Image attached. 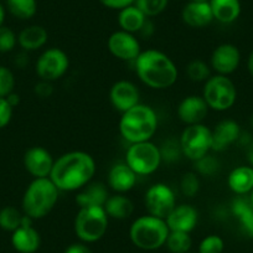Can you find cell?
I'll return each instance as SVG.
<instances>
[{"mask_svg":"<svg viewBox=\"0 0 253 253\" xmlns=\"http://www.w3.org/2000/svg\"><path fill=\"white\" fill-rule=\"evenodd\" d=\"M170 230L165 220L152 215H144L133 221L129 238L135 247L144 251H155L165 246Z\"/></svg>","mask_w":253,"mask_h":253,"instance_id":"cell-5","label":"cell"},{"mask_svg":"<svg viewBox=\"0 0 253 253\" xmlns=\"http://www.w3.org/2000/svg\"><path fill=\"white\" fill-rule=\"evenodd\" d=\"M138 79L153 89H168L174 86L179 77L174 61L159 50H145L134 61Z\"/></svg>","mask_w":253,"mask_h":253,"instance_id":"cell-2","label":"cell"},{"mask_svg":"<svg viewBox=\"0 0 253 253\" xmlns=\"http://www.w3.org/2000/svg\"><path fill=\"white\" fill-rule=\"evenodd\" d=\"M160 152H162L163 160H167V162H175L179 159L180 155H182L179 142H175V140L165 142L164 147L160 148Z\"/></svg>","mask_w":253,"mask_h":253,"instance_id":"cell-39","label":"cell"},{"mask_svg":"<svg viewBox=\"0 0 253 253\" xmlns=\"http://www.w3.org/2000/svg\"><path fill=\"white\" fill-rule=\"evenodd\" d=\"M15 88V76L9 67L0 65V97H6L11 94Z\"/></svg>","mask_w":253,"mask_h":253,"instance_id":"cell-37","label":"cell"},{"mask_svg":"<svg viewBox=\"0 0 253 253\" xmlns=\"http://www.w3.org/2000/svg\"><path fill=\"white\" fill-rule=\"evenodd\" d=\"M14 108L9 103L8 99L0 97V129H3L9 126L13 118Z\"/></svg>","mask_w":253,"mask_h":253,"instance_id":"cell-40","label":"cell"},{"mask_svg":"<svg viewBox=\"0 0 253 253\" xmlns=\"http://www.w3.org/2000/svg\"><path fill=\"white\" fill-rule=\"evenodd\" d=\"M9 13L20 20H30L38 13L36 0H6Z\"/></svg>","mask_w":253,"mask_h":253,"instance_id":"cell-29","label":"cell"},{"mask_svg":"<svg viewBox=\"0 0 253 253\" xmlns=\"http://www.w3.org/2000/svg\"><path fill=\"white\" fill-rule=\"evenodd\" d=\"M199 221V212L194 206L189 204L176 205L169 213L165 222L170 231L190 233L196 227Z\"/></svg>","mask_w":253,"mask_h":253,"instance_id":"cell-19","label":"cell"},{"mask_svg":"<svg viewBox=\"0 0 253 253\" xmlns=\"http://www.w3.org/2000/svg\"><path fill=\"white\" fill-rule=\"evenodd\" d=\"M203 98L210 109L225 112L235 106L237 101V88L228 76L213 75L204 84Z\"/></svg>","mask_w":253,"mask_h":253,"instance_id":"cell-7","label":"cell"},{"mask_svg":"<svg viewBox=\"0 0 253 253\" xmlns=\"http://www.w3.org/2000/svg\"><path fill=\"white\" fill-rule=\"evenodd\" d=\"M24 168L34 179L50 177L55 159L51 153L42 147H31L23 158Z\"/></svg>","mask_w":253,"mask_h":253,"instance_id":"cell-14","label":"cell"},{"mask_svg":"<svg viewBox=\"0 0 253 253\" xmlns=\"http://www.w3.org/2000/svg\"><path fill=\"white\" fill-rule=\"evenodd\" d=\"M48 33L43 26L30 25L19 33L18 45L24 51H38L47 43Z\"/></svg>","mask_w":253,"mask_h":253,"instance_id":"cell-24","label":"cell"},{"mask_svg":"<svg viewBox=\"0 0 253 253\" xmlns=\"http://www.w3.org/2000/svg\"><path fill=\"white\" fill-rule=\"evenodd\" d=\"M109 198L107 185L103 182H88L86 186L79 190L76 195V204L79 208L89 206H102L103 208L107 199Z\"/></svg>","mask_w":253,"mask_h":253,"instance_id":"cell-22","label":"cell"},{"mask_svg":"<svg viewBox=\"0 0 253 253\" xmlns=\"http://www.w3.org/2000/svg\"><path fill=\"white\" fill-rule=\"evenodd\" d=\"M181 19L185 25L193 29L206 28L215 20L209 1H189L182 8Z\"/></svg>","mask_w":253,"mask_h":253,"instance_id":"cell-20","label":"cell"},{"mask_svg":"<svg viewBox=\"0 0 253 253\" xmlns=\"http://www.w3.org/2000/svg\"><path fill=\"white\" fill-rule=\"evenodd\" d=\"M65 253H93L91 251V248L84 242H77V243H72L70 245L69 247L65 250Z\"/></svg>","mask_w":253,"mask_h":253,"instance_id":"cell-42","label":"cell"},{"mask_svg":"<svg viewBox=\"0 0 253 253\" xmlns=\"http://www.w3.org/2000/svg\"><path fill=\"white\" fill-rule=\"evenodd\" d=\"M108 51L116 58L122 61H133L137 60L138 56L142 52L140 42L134 34L126 33V31L118 30L114 31L107 41Z\"/></svg>","mask_w":253,"mask_h":253,"instance_id":"cell-12","label":"cell"},{"mask_svg":"<svg viewBox=\"0 0 253 253\" xmlns=\"http://www.w3.org/2000/svg\"><path fill=\"white\" fill-rule=\"evenodd\" d=\"M138 175L126 163H118L109 169L107 182L116 194L129 193L137 184Z\"/></svg>","mask_w":253,"mask_h":253,"instance_id":"cell-21","label":"cell"},{"mask_svg":"<svg viewBox=\"0 0 253 253\" xmlns=\"http://www.w3.org/2000/svg\"><path fill=\"white\" fill-rule=\"evenodd\" d=\"M33 218L24 215L20 227L11 232V245L16 252L35 253L40 248V233L33 226Z\"/></svg>","mask_w":253,"mask_h":253,"instance_id":"cell-16","label":"cell"},{"mask_svg":"<svg viewBox=\"0 0 253 253\" xmlns=\"http://www.w3.org/2000/svg\"><path fill=\"white\" fill-rule=\"evenodd\" d=\"M187 253H191V252H187Z\"/></svg>","mask_w":253,"mask_h":253,"instance_id":"cell-51","label":"cell"},{"mask_svg":"<svg viewBox=\"0 0 253 253\" xmlns=\"http://www.w3.org/2000/svg\"><path fill=\"white\" fill-rule=\"evenodd\" d=\"M189 1H210V0H189Z\"/></svg>","mask_w":253,"mask_h":253,"instance_id":"cell-49","label":"cell"},{"mask_svg":"<svg viewBox=\"0 0 253 253\" xmlns=\"http://www.w3.org/2000/svg\"><path fill=\"white\" fill-rule=\"evenodd\" d=\"M168 1L169 0H135L134 5L149 19L160 15L167 9Z\"/></svg>","mask_w":253,"mask_h":253,"instance_id":"cell-33","label":"cell"},{"mask_svg":"<svg viewBox=\"0 0 253 253\" xmlns=\"http://www.w3.org/2000/svg\"><path fill=\"white\" fill-rule=\"evenodd\" d=\"M109 217L102 206L80 208L75 217V233L84 243H94L102 240L108 230Z\"/></svg>","mask_w":253,"mask_h":253,"instance_id":"cell-6","label":"cell"},{"mask_svg":"<svg viewBox=\"0 0 253 253\" xmlns=\"http://www.w3.org/2000/svg\"><path fill=\"white\" fill-rule=\"evenodd\" d=\"M103 208L108 217L116 218V220H126L134 212V205H133L132 200L126 198L124 194L109 195Z\"/></svg>","mask_w":253,"mask_h":253,"instance_id":"cell-27","label":"cell"},{"mask_svg":"<svg viewBox=\"0 0 253 253\" xmlns=\"http://www.w3.org/2000/svg\"><path fill=\"white\" fill-rule=\"evenodd\" d=\"M70 69V58L67 53L58 47H51L39 56L35 65V72L40 81L55 82L62 79Z\"/></svg>","mask_w":253,"mask_h":253,"instance_id":"cell-10","label":"cell"},{"mask_svg":"<svg viewBox=\"0 0 253 253\" xmlns=\"http://www.w3.org/2000/svg\"><path fill=\"white\" fill-rule=\"evenodd\" d=\"M247 158H248V162H250V165L253 168V144L251 145L250 149H248Z\"/></svg>","mask_w":253,"mask_h":253,"instance_id":"cell-47","label":"cell"},{"mask_svg":"<svg viewBox=\"0 0 253 253\" xmlns=\"http://www.w3.org/2000/svg\"><path fill=\"white\" fill-rule=\"evenodd\" d=\"M180 189L187 198H194L200 190V180L196 172H186L182 175L180 181Z\"/></svg>","mask_w":253,"mask_h":253,"instance_id":"cell-34","label":"cell"},{"mask_svg":"<svg viewBox=\"0 0 253 253\" xmlns=\"http://www.w3.org/2000/svg\"><path fill=\"white\" fill-rule=\"evenodd\" d=\"M58 191L50 177L34 179L26 187L21 200L24 215L33 220L46 217L57 204Z\"/></svg>","mask_w":253,"mask_h":253,"instance_id":"cell-4","label":"cell"},{"mask_svg":"<svg viewBox=\"0 0 253 253\" xmlns=\"http://www.w3.org/2000/svg\"><path fill=\"white\" fill-rule=\"evenodd\" d=\"M24 212H20L16 208L5 206L0 210V228L8 232H14L23 222Z\"/></svg>","mask_w":253,"mask_h":253,"instance_id":"cell-31","label":"cell"},{"mask_svg":"<svg viewBox=\"0 0 253 253\" xmlns=\"http://www.w3.org/2000/svg\"><path fill=\"white\" fill-rule=\"evenodd\" d=\"M186 76L193 82H206L211 77V67L201 60H194L187 63Z\"/></svg>","mask_w":253,"mask_h":253,"instance_id":"cell-32","label":"cell"},{"mask_svg":"<svg viewBox=\"0 0 253 253\" xmlns=\"http://www.w3.org/2000/svg\"><path fill=\"white\" fill-rule=\"evenodd\" d=\"M6 99H8V102L11 104L13 108H15V107L19 104V102H20V97H19V94L14 93V92L11 94H9V96L6 97Z\"/></svg>","mask_w":253,"mask_h":253,"instance_id":"cell-44","label":"cell"},{"mask_svg":"<svg viewBox=\"0 0 253 253\" xmlns=\"http://www.w3.org/2000/svg\"><path fill=\"white\" fill-rule=\"evenodd\" d=\"M225 242L218 235H209L199 245L198 253H223Z\"/></svg>","mask_w":253,"mask_h":253,"instance_id":"cell-36","label":"cell"},{"mask_svg":"<svg viewBox=\"0 0 253 253\" xmlns=\"http://www.w3.org/2000/svg\"><path fill=\"white\" fill-rule=\"evenodd\" d=\"M250 203H251V205H252V208H253V190L250 193Z\"/></svg>","mask_w":253,"mask_h":253,"instance_id":"cell-48","label":"cell"},{"mask_svg":"<svg viewBox=\"0 0 253 253\" xmlns=\"http://www.w3.org/2000/svg\"><path fill=\"white\" fill-rule=\"evenodd\" d=\"M165 246L171 253H187L191 250L193 240H191L190 233L187 232L170 231Z\"/></svg>","mask_w":253,"mask_h":253,"instance_id":"cell-30","label":"cell"},{"mask_svg":"<svg viewBox=\"0 0 253 253\" xmlns=\"http://www.w3.org/2000/svg\"><path fill=\"white\" fill-rule=\"evenodd\" d=\"M109 101L114 109L124 113L140 103L139 89L133 82L126 81V80L117 81L111 87Z\"/></svg>","mask_w":253,"mask_h":253,"instance_id":"cell-15","label":"cell"},{"mask_svg":"<svg viewBox=\"0 0 253 253\" xmlns=\"http://www.w3.org/2000/svg\"><path fill=\"white\" fill-rule=\"evenodd\" d=\"M179 144L182 155L196 162L211 152V129L203 123L186 126L180 135Z\"/></svg>","mask_w":253,"mask_h":253,"instance_id":"cell-9","label":"cell"},{"mask_svg":"<svg viewBox=\"0 0 253 253\" xmlns=\"http://www.w3.org/2000/svg\"><path fill=\"white\" fill-rule=\"evenodd\" d=\"M240 138V124L232 119H223L211 129V152H223Z\"/></svg>","mask_w":253,"mask_h":253,"instance_id":"cell-18","label":"cell"},{"mask_svg":"<svg viewBox=\"0 0 253 253\" xmlns=\"http://www.w3.org/2000/svg\"><path fill=\"white\" fill-rule=\"evenodd\" d=\"M5 8H4V5L1 3H0V26L4 25V21H5Z\"/></svg>","mask_w":253,"mask_h":253,"instance_id":"cell-46","label":"cell"},{"mask_svg":"<svg viewBox=\"0 0 253 253\" xmlns=\"http://www.w3.org/2000/svg\"><path fill=\"white\" fill-rule=\"evenodd\" d=\"M240 63L241 52L233 43H221L211 53L210 67L216 72V75L230 76L237 71Z\"/></svg>","mask_w":253,"mask_h":253,"instance_id":"cell-13","label":"cell"},{"mask_svg":"<svg viewBox=\"0 0 253 253\" xmlns=\"http://www.w3.org/2000/svg\"><path fill=\"white\" fill-rule=\"evenodd\" d=\"M16 45H18V35L8 26H0V52H11Z\"/></svg>","mask_w":253,"mask_h":253,"instance_id":"cell-38","label":"cell"},{"mask_svg":"<svg viewBox=\"0 0 253 253\" xmlns=\"http://www.w3.org/2000/svg\"><path fill=\"white\" fill-rule=\"evenodd\" d=\"M209 3L213 19L218 23L232 24L240 18L242 10L240 0H210Z\"/></svg>","mask_w":253,"mask_h":253,"instance_id":"cell-25","label":"cell"},{"mask_svg":"<svg viewBox=\"0 0 253 253\" xmlns=\"http://www.w3.org/2000/svg\"><path fill=\"white\" fill-rule=\"evenodd\" d=\"M119 133L129 144L149 142L158 130V116L147 104H137L122 113L119 119Z\"/></svg>","mask_w":253,"mask_h":253,"instance_id":"cell-3","label":"cell"},{"mask_svg":"<svg viewBox=\"0 0 253 253\" xmlns=\"http://www.w3.org/2000/svg\"><path fill=\"white\" fill-rule=\"evenodd\" d=\"M251 123H252V126H253V117H252V119H251Z\"/></svg>","mask_w":253,"mask_h":253,"instance_id":"cell-50","label":"cell"},{"mask_svg":"<svg viewBox=\"0 0 253 253\" xmlns=\"http://www.w3.org/2000/svg\"><path fill=\"white\" fill-rule=\"evenodd\" d=\"M147 19V16L133 4V5L126 6V8L119 10L117 20H118V25L121 30L135 34L142 30Z\"/></svg>","mask_w":253,"mask_h":253,"instance_id":"cell-28","label":"cell"},{"mask_svg":"<svg viewBox=\"0 0 253 253\" xmlns=\"http://www.w3.org/2000/svg\"><path fill=\"white\" fill-rule=\"evenodd\" d=\"M209 108L208 103L203 96H187L179 103L176 109L177 118L186 126L201 124L208 117Z\"/></svg>","mask_w":253,"mask_h":253,"instance_id":"cell-17","label":"cell"},{"mask_svg":"<svg viewBox=\"0 0 253 253\" xmlns=\"http://www.w3.org/2000/svg\"><path fill=\"white\" fill-rule=\"evenodd\" d=\"M144 205L149 215L165 220L176 206V198L171 187L164 182H157L145 191Z\"/></svg>","mask_w":253,"mask_h":253,"instance_id":"cell-11","label":"cell"},{"mask_svg":"<svg viewBox=\"0 0 253 253\" xmlns=\"http://www.w3.org/2000/svg\"><path fill=\"white\" fill-rule=\"evenodd\" d=\"M162 152L152 140L129 144L126 153V164L137 175H152L160 168Z\"/></svg>","mask_w":253,"mask_h":253,"instance_id":"cell-8","label":"cell"},{"mask_svg":"<svg viewBox=\"0 0 253 253\" xmlns=\"http://www.w3.org/2000/svg\"><path fill=\"white\" fill-rule=\"evenodd\" d=\"M231 211L238 221L241 231L248 238H253V208L250 200L237 198L232 201Z\"/></svg>","mask_w":253,"mask_h":253,"instance_id":"cell-26","label":"cell"},{"mask_svg":"<svg viewBox=\"0 0 253 253\" xmlns=\"http://www.w3.org/2000/svg\"><path fill=\"white\" fill-rule=\"evenodd\" d=\"M99 3L107 9H112V10H122V9L130 6L134 4L135 0H98Z\"/></svg>","mask_w":253,"mask_h":253,"instance_id":"cell-41","label":"cell"},{"mask_svg":"<svg viewBox=\"0 0 253 253\" xmlns=\"http://www.w3.org/2000/svg\"><path fill=\"white\" fill-rule=\"evenodd\" d=\"M194 163H195V168L199 174L205 175V176H213L220 169L218 160L213 155H211L210 153Z\"/></svg>","mask_w":253,"mask_h":253,"instance_id":"cell-35","label":"cell"},{"mask_svg":"<svg viewBox=\"0 0 253 253\" xmlns=\"http://www.w3.org/2000/svg\"><path fill=\"white\" fill-rule=\"evenodd\" d=\"M247 70H248V74L251 75V77L253 79V51L250 53L247 58Z\"/></svg>","mask_w":253,"mask_h":253,"instance_id":"cell-45","label":"cell"},{"mask_svg":"<svg viewBox=\"0 0 253 253\" xmlns=\"http://www.w3.org/2000/svg\"><path fill=\"white\" fill-rule=\"evenodd\" d=\"M227 185L236 195H247L253 190V168L251 165H241L230 171Z\"/></svg>","mask_w":253,"mask_h":253,"instance_id":"cell-23","label":"cell"},{"mask_svg":"<svg viewBox=\"0 0 253 253\" xmlns=\"http://www.w3.org/2000/svg\"><path fill=\"white\" fill-rule=\"evenodd\" d=\"M96 162L91 154L74 150L58 157L53 163L50 179L60 191H79L96 175Z\"/></svg>","mask_w":253,"mask_h":253,"instance_id":"cell-1","label":"cell"},{"mask_svg":"<svg viewBox=\"0 0 253 253\" xmlns=\"http://www.w3.org/2000/svg\"><path fill=\"white\" fill-rule=\"evenodd\" d=\"M35 92L41 97H48L51 93H52V86H51V82L40 81V84H36Z\"/></svg>","mask_w":253,"mask_h":253,"instance_id":"cell-43","label":"cell"}]
</instances>
